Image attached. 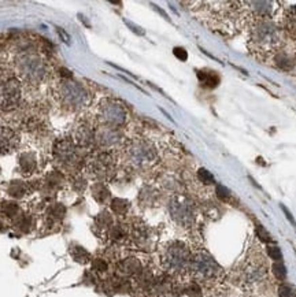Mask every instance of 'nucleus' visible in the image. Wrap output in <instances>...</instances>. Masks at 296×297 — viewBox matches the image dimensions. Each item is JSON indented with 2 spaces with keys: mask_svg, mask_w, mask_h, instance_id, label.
Segmentation results:
<instances>
[{
  "mask_svg": "<svg viewBox=\"0 0 296 297\" xmlns=\"http://www.w3.org/2000/svg\"><path fill=\"white\" fill-rule=\"evenodd\" d=\"M18 165L23 174H32L37 168V158L33 152H22L18 156Z\"/></svg>",
  "mask_w": 296,
  "mask_h": 297,
  "instance_id": "obj_16",
  "label": "nucleus"
},
{
  "mask_svg": "<svg viewBox=\"0 0 296 297\" xmlns=\"http://www.w3.org/2000/svg\"><path fill=\"white\" fill-rule=\"evenodd\" d=\"M257 236H258L262 241H265V243H272V241H273L270 234H269L261 225H258V228H257Z\"/></svg>",
  "mask_w": 296,
  "mask_h": 297,
  "instance_id": "obj_27",
  "label": "nucleus"
},
{
  "mask_svg": "<svg viewBox=\"0 0 296 297\" xmlns=\"http://www.w3.org/2000/svg\"><path fill=\"white\" fill-rule=\"evenodd\" d=\"M285 28L291 34L296 36V6H292L285 14Z\"/></svg>",
  "mask_w": 296,
  "mask_h": 297,
  "instance_id": "obj_18",
  "label": "nucleus"
},
{
  "mask_svg": "<svg viewBox=\"0 0 296 297\" xmlns=\"http://www.w3.org/2000/svg\"><path fill=\"white\" fill-rule=\"evenodd\" d=\"M279 296L280 297H296V290L289 285H281L279 288Z\"/></svg>",
  "mask_w": 296,
  "mask_h": 297,
  "instance_id": "obj_25",
  "label": "nucleus"
},
{
  "mask_svg": "<svg viewBox=\"0 0 296 297\" xmlns=\"http://www.w3.org/2000/svg\"><path fill=\"white\" fill-rule=\"evenodd\" d=\"M10 193H11L13 196H18V198H19L23 193V186L21 183L14 182L11 185V188H10Z\"/></svg>",
  "mask_w": 296,
  "mask_h": 297,
  "instance_id": "obj_29",
  "label": "nucleus"
},
{
  "mask_svg": "<svg viewBox=\"0 0 296 297\" xmlns=\"http://www.w3.org/2000/svg\"><path fill=\"white\" fill-rule=\"evenodd\" d=\"M272 270H273V274L277 280L284 281V280L287 278V268H285V266H284V263H281V262H276V263L273 264V267H272Z\"/></svg>",
  "mask_w": 296,
  "mask_h": 297,
  "instance_id": "obj_22",
  "label": "nucleus"
},
{
  "mask_svg": "<svg viewBox=\"0 0 296 297\" xmlns=\"http://www.w3.org/2000/svg\"><path fill=\"white\" fill-rule=\"evenodd\" d=\"M111 208H113V211L115 214L123 215L129 210V203L126 200H122V198H114L113 203H111Z\"/></svg>",
  "mask_w": 296,
  "mask_h": 297,
  "instance_id": "obj_19",
  "label": "nucleus"
},
{
  "mask_svg": "<svg viewBox=\"0 0 296 297\" xmlns=\"http://www.w3.org/2000/svg\"><path fill=\"white\" fill-rule=\"evenodd\" d=\"M114 156L107 151H99L87 160V170L98 180H107L114 173Z\"/></svg>",
  "mask_w": 296,
  "mask_h": 297,
  "instance_id": "obj_8",
  "label": "nucleus"
},
{
  "mask_svg": "<svg viewBox=\"0 0 296 297\" xmlns=\"http://www.w3.org/2000/svg\"><path fill=\"white\" fill-rule=\"evenodd\" d=\"M56 98L62 106L71 111L83 110L89 103V95L80 82L63 78L56 86Z\"/></svg>",
  "mask_w": 296,
  "mask_h": 297,
  "instance_id": "obj_2",
  "label": "nucleus"
},
{
  "mask_svg": "<svg viewBox=\"0 0 296 297\" xmlns=\"http://www.w3.org/2000/svg\"><path fill=\"white\" fill-rule=\"evenodd\" d=\"M281 208H282V211H284V214L287 215V218H288V221L291 222V223H292L294 226H296V222H295V219H294V216H292V214L289 213L288 210H287V208H285V207H284V206H281Z\"/></svg>",
  "mask_w": 296,
  "mask_h": 297,
  "instance_id": "obj_31",
  "label": "nucleus"
},
{
  "mask_svg": "<svg viewBox=\"0 0 296 297\" xmlns=\"http://www.w3.org/2000/svg\"><path fill=\"white\" fill-rule=\"evenodd\" d=\"M217 195L222 201H229L230 200V192L222 185H217Z\"/></svg>",
  "mask_w": 296,
  "mask_h": 297,
  "instance_id": "obj_26",
  "label": "nucleus"
},
{
  "mask_svg": "<svg viewBox=\"0 0 296 297\" xmlns=\"http://www.w3.org/2000/svg\"><path fill=\"white\" fill-rule=\"evenodd\" d=\"M99 119L102 121V125L120 128L126 122V110L120 101L114 99H103L99 103L98 107Z\"/></svg>",
  "mask_w": 296,
  "mask_h": 297,
  "instance_id": "obj_6",
  "label": "nucleus"
},
{
  "mask_svg": "<svg viewBox=\"0 0 296 297\" xmlns=\"http://www.w3.org/2000/svg\"><path fill=\"white\" fill-rule=\"evenodd\" d=\"M190 268L195 273L196 277L203 280H215L222 273L221 266L214 260L211 255L205 251L196 252L191 259Z\"/></svg>",
  "mask_w": 296,
  "mask_h": 297,
  "instance_id": "obj_7",
  "label": "nucleus"
},
{
  "mask_svg": "<svg viewBox=\"0 0 296 297\" xmlns=\"http://www.w3.org/2000/svg\"><path fill=\"white\" fill-rule=\"evenodd\" d=\"M95 132L91 123H80L74 130L73 141L78 148H89L95 144Z\"/></svg>",
  "mask_w": 296,
  "mask_h": 297,
  "instance_id": "obj_15",
  "label": "nucleus"
},
{
  "mask_svg": "<svg viewBox=\"0 0 296 297\" xmlns=\"http://www.w3.org/2000/svg\"><path fill=\"white\" fill-rule=\"evenodd\" d=\"M170 214L175 222L181 225H191L195 219V210L193 206L185 198H174L170 201Z\"/></svg>",
  "mask_w": 296,
  "mask_h": 297,
  "instance_id": "obj_11",
  "label": "nucleus"
},
{
  "mask_svg": "<svg viewBox=\"0 0 296 297\" xmlns=\"http://www.w3.org/2000/svg\"><path fill=\"white\" fill-rule=\"evenodd\" d=\"M266 252H267L269 258H270V259L276 260V262H280V260L282 259V253H281L280 248H279V247L269 245V247L266 248Z\"/></svg>",
  "mask_w": 296,
  "mask_h": 297,
  "instance_id": "obj_24",
  "label": "nucleus"
},
{
  "mask_svg": "<svg viewBox=\"0 0 296 297\" xmlns=\"http://www.w3.org/2000/svg\"><path fill=\"white\" fill-rule=\"evenodd\" d=\"M77 148L78 147L70 138L58 141L56 145H55V148H53V158L56 160V163L61 167H73L78 162Z\"/></svg>",
  "mask_w": 296,
  "mask_h": 297,
  "instance_id": "obj_10",
  "label": "nucleus"
},
{
  "mask_svg": "<svg viewBox=\"0 0 296 297\" xmlns=\"http://www.w3.org/2000/svg\"><path fill=\"white\" fill-rule=\"evenodd\" d=\"M125 159L133 167L148 168L157 163L158 153L151 141L137 138L130 141L125 148Z\"/></svg>",
  "mask_w": 296,
  "mask_h": 297,
  "instance_id": "obj_3",
  "label": "nucleus"
},
{
  "mask_svg": "<svg viewBox=\"0 0 296 297\" xmlns=\"http://www.w3.org/2000/svg\"><path fill=\"white\" fill-rule=\"evenodd\" d=\"M18 73L28 84L37 85L46 80L48 74L47 63L37 53H23L18 59Z\"/></svg>",
  "mask_w": 296,
  "mask_h": 297,
  "instance_id": "obj_4",
  "label": "nucleus"
},
{
  "mask_svg": "<svg viewBox=\"0 0 296 297\" xmlns=\"http://www.w3.org/2000/svg\"><path fill=\"white\" fill-rule=\"evenodd\" d=\"M121 140L122 134L118 128L102 125L95 132V144L98 145L100 149H103V151L114 148L115 145H118L121 143Z\"/></svg>",
  "mask_w": 296,
  "mask_h": 297,
  "instance_id": "obj_12",
  "label": "nucleus"
},
{
  "mask_svg": "<svg viewBox=\"0 0 296 297\" xmlns=\"http://www.w3.org/2000/svg\"><path fill=\"white\" fill-rule=\"evenodd\" d=\"M266 277V264L258 260H248L244 264L240 280L245 285H255L259 283Z\"/></svg>",
  "mask_w": 296,
  "mask_h": 297,
  "instance_id": "obj_13",
  "label": "nucleus"
},
{
  "mask_svg": "<svg viewBox=\"0 0 296 297\" xmlns=\"http://www.w3.org/2000/svg\"><path fill=\"white\" fill-rule=\"evenodd\" d=\"M191 252L187 245L180 241H175L167 247L163 253V263L169 271L172 273H184L190 270L191 266Z\"/></svg>",
  "mask_w": 296,
  "mask_h": 297,
  "instance_id": "obj_5",
  "label": "nucleus"
},
{
  "mask_svg": "<svg viewBox=\"0 0 296 297\" xmlns=\"http://www.w3.org/2000/svg\"><path fill=\"white\" fill-rule=\"evenodd\" d=\"M108 196H110V193L104 188V185H102V183H96L95 185V188H93V198H96L99 203H104L106 198H108Z\"/></svg>",
  "mask_w": 296,
  "mask_h": 297,
  "instance_id": "obj_20",
  "label": "nucleus"
},
{
  "mask_svg": "<svg viewBox=\"0 0 296 297\" xmlns=\"http://www.w3.org/2000/svg\"><path fill=\"white\" fill-rule=\"evenodd\" d=\"M22 96V88L16 78H8L0 82V110L11 111L18 107Z\"/></svg>",
  "mask_w": 296,
  "mask_h": 297,
  "instance_id": "obj_9",
  "label": "nucleus"
},
{
  "mask_svg": "<svg viewBox=\"0 0 296 297\" xmlns=\"http://www.w3.org/2000/svg\"><path fill=\"white\" fill-rule=\"evenodd\" d=\"M56 32L59 33V36H61V37L63 38V41H65L66 44H70V41H69V40H70V37H69V34H68V33H66V32L62 31L61 28H56Z\"/></svg>",
  "mask_w": 296,
  "mask_h": 297,
  "instance_id": "obj_30",
  "label": "nucleus"
},
{
  "mask_svg": "<svg viewBox=\"0 0 296 297\" xmlns=\"http://www.w3.org/2000/svg\"><path fill=\"white\" fill-rule=\"evenodd\" d=\"M197 80L202 84V86L209 88V89H213L215 86H218L221 81L220 76L213 70H200V71H197Z\"/></svg>",
  "mask_w": 296,
  "mask_h": 297,
  "instance_id": "obj_17",
  "label": "nucleus"
},
{
  "mask_svg": "<svg viewBox=\"0 0 296 297\" xmlns=\"http://www.w3.org/2000/svg\"><path fill=\"white\" fill-rule=\"evenodd\" d=\"M280 44V29L270 18H252L248 29V48L255 55L272 52Z\"/></svg>",
  "mask_w": 296,
  "mask_h": 297,
  "instance_id": "obj_1",
  "label": "nucleus"
},
{
  "mask_svg": "<svg viewBox=\"0 0 296 297\" xmlns=\"http://www.w3.org/2000/svg\"><path fill=\"white\" fill-rule=\"evenodd\" d=\"M173 53H174V56L177 59H180L182 62H185L188 59V52L182 47H175L174 50H173Z\"/></svg>",
  "mask_w": 296,
  "mask_h": 297,
  "instance_id": "obj_28",
  "label": "nucleus"
},
{
  "mask_svg": "<svg viewBox=\"0 0 296 297\" xmlns=\"http://www.w3.org/2000/svg\"><path fill=\"white\" fill-rule=\"evenodd\" d=\"M197 178L200 180V182L206 183V185H211L214 183V177L210 171H207L206 168H199L197 170Z\"/></svg>",
  "mask_w": 296,
  "mask_h": 297,
  "instance_id": "obj_23",
  "label": "nucleus"
},
{
  "mask_svg": "<svg viewBox=\"0 0 296 297\" xmlns=\"http://www.w3.org/2000/svg\"><path fill=\"white\" fill-rule=\"evenodd\" d=\"M19 144V136L7 125H0V155L11 153Z\"/></svg>",
  "mask_w": 296,
  "mask_h": 297,
  "instance_id": "obj_14",
  "label": "nucleus"
},
{
  "mask_svg": "<svg viewBox=\"0 0 296 297\" xmlns=\"http://www.w3.org/2000/svg\"><path fill=\"white\" fill-rule=\"evenodd\" d=\"M122 270L125 274H135L140 270V263L136 259H129L122 263Z\"/></svg>",
  "mask_w": 296,
  "mask_h": 297,
  "instance_id": "obj_21",
  "label": "nucleus"
}]
</instances>
